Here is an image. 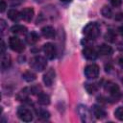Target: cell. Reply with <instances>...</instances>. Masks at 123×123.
<instances>
[{
	"mask_svg": "<svg viewBox=\"0 0 123 123\" xmlns=\"http://www.w3.org/2000/svg\"><path fill=\"white\" fill-rule=\"evenodd\" d=\"M83 55H84V57L86 59L91 60V61H93V60H95L97 58V52L91 47H86L83 50Z\"/></svg>",
	"mask_w": 123,
	"mask_h": 123,
	"instance_id": "cell-10",
	"label": "cell"
},
{
	"mask_svg": "<svg viewBox=\"0 0 123 123\" xmlns=\"http://www.w3.org/2000/svg\"><path fill=\"white\" fill-rule=\"evenodd\" d=\"M117 63H118L121 67H123V55H121V56L118 57V59H117Z\"/></svg>",
	"mask_w": 123,
	"mask_h": 123,
	"instance_id": "cell-29",
	"label": "cell"
},
{
	"mask_svg": "<svg viewBox=\"0 0 123 123\" xmlns=\"http://www.w3.org/2000/svg\"><path fill=\"white\" fill-rule=\"evenodd\" d=\"M55 70L53 68H50L46 71V73L43 75V82L45 84V86H52V84L54 83V80H55Z\"/></svg>",
	"mask_w": 123,
	"mask_h": 123,
	"instance_id": "cell-9",
	"label": "cell"
},
{
	"mask_svg": "<svg viewBox=\"0 0 123 123\" xmlns=\"http://www.w3.org/2000/svg\"><path fill=\"white\" fill-rule=\"evenodd\" d=\"M5 43H4V41L2 40L1 41V55H3V54H5Z\"/></svg>",
	"mask_w": 123,
	"mask_h": 123,
	"instance_id": "cell-30",
	"label": "cell"
},
{
	"mask_svg": "<svg viewBox=\"0 0 123 123\" xmlns=\"http://www.w3.org/2000/svg\"><path fill=\"white\" fill-rule=\"evenodd\" d=\"M9 2L12 6H16V5L21 4L23 2V0H9Z\"/></svg>",
	"mask_w": 123,
	"mask_h": 123,
	"instance_id": "cell-27",
	"label": "cell"
},
{
	"mask_svg": "<svg viewBox=\"0 0 123 123\" xmlns=\"http://www.w3.org/2000/svg\"><path fill=\"white\" fill-rule=\"evenodd\" d=\"M11 65V58L9 55H5L3 54L1 57V67L3 70L8 69Z\"/></svg>",
	"mask_w": 123,
	"mask_h": 123,
	"instance_id": "cell-17",
	"label": "cell"
},
{
	"mask_svg": "<svg viewBox=\"0 0 123 123\" xmlns=\"http://www.w3.org/2000/svg\"><path fill=\"white\" fill-rule=\"evenodd\" d=\"M17 116L19 117L20 120L24 122H30L33 120V114L30 110L24 107H20L17 110Z\"/></svg>",
	"mask_w": 123,
	"mask_h": 123,
	"instance_id": "cell-6",
	"label": "cell"
},
{
	"mask_svg": "<svg viewBox=\"0 0 123 123\" xmlns=\"http://www.w3.org/2000/svg\"><path fill=\"white\" fill-rule=\"evenodd\" d=\"M105 89H106V91H108L111 94V96L113 99L116 100L120 97V90L116 84H114L112 82H108L105 86Z\"/></svg>",
	"mask_w": 123,
	"mask_h": 123,
	"instance_id": "cell-4",
	"label": "cell"
},
{
	"mask_svg": "<svg viewBox=\"0 0 123 123\" xmlns=\"http://www.w3.org/2000/svg\"><path fill=\"white\" fill-rule=\"evenodd\" d=\"M109 1L113 7H119L122 3V0H109Z\"/></svg>",
	"mask_w": 123,
	"mask_h": 123,
	"instance_id": "cell-26",
	"label": "cell"
},
{
	"mask_svg": "<svg viewBox=\"0 0 123 123\" xmlns=\"http://www.w3.org/2000/svg\"><path fill=\"white\" fill-rule=\"evenodd\" d=\"M22 77L27 82H33L34 80H36V74L34 72H32V71H26V72H24L23 75H22Z\"/></svg>",
	"mask_w": 123,
	"mask_h": 123,
	"instance_id": "cell-20",
	"label": "cell"
},
{
	"mask_svg": "<svg viewBox=\"0 0 123 123\" xmlns=\"http://www.w3.org/2000/svg\"><path fill=\"white\" fill-rule=\"evenodd\" d=\"M119 33H120L121 36H123V25L119 27Z\"/></svg>",
	"mask_w": 123,
	"mask_h": 123,
	"instance_id": "cell-31",
	"label": "cell"
},
{
	"mask_svg": "<svg viewBox=\"0 0 123 123\" xmlns=\"http://www.w3.org/2000/svg\"><path fill=\"white\" fill-rule=\"evenodd\" d=\"M11 31L12 33L15 34V35H23L26 33L27 31V28L23 25H19V24H16V25H13L12 28H11Z\"/></svg>",
	"mask_w": 123,
	"mask_h": 123,
	"instance_id": "cell-15",
	"label": "cell"
},
{
	"mask_svg": "<svg viewBox=\"0 0 123 123\" xmlns=\"http://www.w3.org/2000/svg\"><path fill=\"white\" fill-rule=\"evenodd\" d=\"M38 40V36L37 33L35 32H31L27 35L26 37V41L29 43V44H35L37 41Z\"/></svg>",
	"mask_w": 123,
	"mask_h": 123,
	"instance_id": "cell-19",
	"label": "cell"
},
{
	"mask_svg": "<svg viewBox=\"0 0 123 123\" xmlns=\"http://www.w3.org/2000/svg\"><path fill=\"white\" fill-rule=\"evenodd\" d=\"M43 52L46 56L47 59L49 60H53L56 58V55H57V50H56V47L53 43H46L43 45Z\"/></svg>",
	"mask_w": 123,
	"mask_h": 123,
	"instance_id": "cell-8",
	"label": "cell"
},
{
	"mask_svg": "<svg viewBox=\"0 0 123 123\" xmlns=\"http://www.w3.org/2000/svg\"><path fill=\"white\" fill-rule=\"evenodd\" d=\"M37 116H39L40 118H43V119H47L50 116L49 112L45 110H37Z\"/></svg>",
	"mask_w": 123,
	"mask_h": 123,
	"instance_id": "cell-21",
	"label": "cell"
},
{
	"mask_svg": "<svg viewBox=\"0 0 123 123\" xmlns=\"http://www.w3.org/2000/svg\"><path fill=\"white\" fill-rule=\"evenodd\" d=\"M83 33L88 39H95L100 35V29H99V26L96 23L89 22L88 24H86L85 26V28L83 30Z\"/></svg>",
	"mask_w": 123,
	"mask_h": 123,
	"instance_id": "cell-1",
	"label": "cell"
},
{
	"mask_svg": "<svg viewBox=\"0 0 123 123\" xmlns=\"http://www.w3.org/2000/svg\"><path fill=\"white\" fill-rule=\"evenodd\" d=\"M47 65V62L43 57L36 56L31 59L30 61V66L35 69L36 71H42Z\"/></svg>",
	"mask_w": 123,
	"mask_h": 123,
	"instance_id": "cell-2",
	"label": "cell"
},
{
	"mask_svg": "<svg viewBox=\"0 0 123 123\" xmlns=\"http://www.w3.org/2000/svg\"><path fill=\"white\" fill-rule=\"evenodd\" d=\"M85 75L88 79H95L99 75V66L97 64L91 63L86 66L85 68Z\"/></svg>",
	"mask_w": 123,
	"mask_h": 123,
	"instance_id": "cell-3",
	"label": "cell"
},
{
	"mask_svg": "<svg viewBox=\"0 0 123 123\" xmlns=\"http://www.w3.org/2000/svg\"><path fill=\"white\" fill-rule=\"evenodd\" d=\"M114 116L118 119L123 121V107H118L114 111Z\"/></svg>",
	"mask_w": 123,
	"mask_h": 123,
	"instance_id": "cell-22",
	"label": "cell"
},
{
	"mask_svg": "<svg viewBox=\"0 0 123 123\" xmlns=\"http://www.w3.org/2000/svg\"><path fill=\"white\" fill-rule=\"evenodd\" d=\"M41 34L44 37L52 38L55 37V30L52 26H45L41 29Z\"/></svg>",
	"mask_w": 123,
	"mask_h": 123,
	"instance_id": "cell-13",
	"label": "cell"
},
{
	"mask_svg": "<svg viewBox=\"0 0 123 123\" xmlns=\"http://www.w3.org/2000/svg\"><path fill=\"white\" fill-rule=\"evenodd\" d=\"M86 89L88 93H94L96 91V86L94 84H86Z\"/></svg>",
	"mask_w": 123,
	"mask_h": 123,
	"instance_id": "cell-24",
	"label": "cell"
},
{
	"mask_svg": "<svg viewBox=\"0 0 123 123\" xmlns=\"http://www.w3.org/2000/svg\"><path fill=\"white\" fill-rule=\"evenodd\" d=\"M101 12H102V14H103L105 17H109V18H110V17L111 16V14H112L111 10L109 7H107V6H104V7H103Z\"/></svg>",
	"mask_w": 123,
	"mask_h": 123,
	"instance_id": "cell-23",
	"label": "cell"
},
{
	"mask_svg": "<svg viewBox=\"0 0 123 123\" xmlns=\"http://www.w3.org/2000/svg\"><path fill=\"white\" fill-rule=\"evenodd\" d=\"M37 101L40 105L46 106V105H49V103H50V97H49V95H47L45 93H39L37 96Z\"/></svg>",
	"mask_w": 123,
	"mask_h": 123,
	"instance_id": "cell-18",
	"label": "cell"
},
{
	"mask_svg": "<svg viewBox=\"0 0 123 123\" xmlns=\"http://www.w3.org/2000/svg\"><path fill=\"white\" fill-rule=\"evenodd\" d=\"M9 45H10V48L15 52H22L24 50V45L22 44L21 40L16 37H10V40H9Z\"/></svg>",
	"mask_w": 123,
	"mask_h": 123,
	"instance_id": "cell-7",
	"label": "cell"
},
{
	"mask_svg": "<svg viewBox=\"0 0 123 123\" xmlns=\"http://www.w3.org/2000/svg\"><path fill=\"white\" fill-rule=\"evenodd\" d=\"M78 112L80 114V117L83 122H91L92 121V115L90 111L87 109V107L84 105H80L78 107Z\"/></svg>",
	"mask_w": 123,
	"mask_h": 123,
	"instance_id": "cell-5",
	"label": "cell"
},
{
	"mask_svg": "<svg viewBox=\"0 0 123 123\" xmlns=\"http://www.w3.org/2000/svg\"><path fill=\"white\" fill-rule=\"evenodd\" d=\"M8 17L12 21H18L21 18V12H19L14 9H11L8 12Z\"/></svg>",
	"mask_w": 123,
	"mask_h": 123,
	"instance_id": "cell-14",
	"label": "cell"
},
{
	"mask_svg": "<svg viewBox=\"0 0 123 123\" xmlns=\"http://www.w3.org/2000/svg\"><path fill=\"white\" fill-rule=\"evenodd\" d=\"M34 17V10L32 8H25L21 11V18L29 22Z\"/></svg>",
	"mask_w": 123,
	"mask_h": 123,
	"instance_id": "cell-11",
	"label": "cell"
},
{
	"mask_svg": "<svg viewBox=\"0 0 123 123\" xmlns=\"http://www.w3.org/2000/svg\"><path fill=\"white\" fill-rule=\"evenodd\" d=\"M61 1H62V2H66V3H67V2H70L71 0H61Z\"/></svg>",
	"mask_w": 123,
	"mask_h": 123,
	"instance_id": "cell-32",
	"label": "cell"
},
{
	"mask_svg": "<svg viewBox=\"0 0 123 123\" xmlns=\"http://www.w3.org/2000/svg\"><path fill=\"white\" fill-rule=\"evenodd\" d=\"M92 112L94 116L98 119H102L106 116V111L101 106H98V105H94L92 107Z\"/></svg>",
	"mask_w": 123,
	"mask_h": 123,
	"instance_id": "cell-12",
	"label": "cell"
},
{
	"mask_svg": "<svg viewBox=\"0 0 123 123\" xmlns=\"http://www.w3.org/2000/svg\"><path fill=\"white\" fill-rule=\"evenodd\" d=\"M6 6H7V4H6L5 0H0V11L1 12H4L5 11Z\"/></svg>",
	"mask_w": 123,
	"mask_h": 123,
	"instance_id": "cell-28",
	"label": "cell"
},
{
	"mask_svg": "<svg viewBox=\"0 0 123 123\" xmlns=\"http://www.w3.org/2000/svg\"><path fill=\"white\" fill-rule=\"evenodd\" d=\"M105 37H106V39L109 40V41H114V40H115V39H114V38H115V35H114L111 31H110L109 33H107Z\"/></svg>",
	"mask_w": 123,
	"mask_h": 123,
	"instance_id": "cell-25",
	"label": "cell"
},
{
	"mask_svg": "<svg viewBox=\"0 0 123 123\" xmlns=\"http://www.w3.org/2000/svg\"><path fill=\"white\" fill-rule=\"evenodd\" d=\"M98 53L103 56H108L112 53V48L107 44H102L98 49Z\"/></svg>",
	"mask_w": 123,
	"mask_h": 123,
	"instance_id": "cell-16",
	"label": "cell"
}]
</instances>
